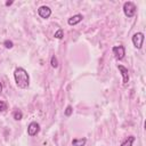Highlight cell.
<instances>
[{
	"instance_id": "3957f363",
	"label": "cell",
	"mask_w": 146,
	"mask_h": 146,
	"mask_svg": "<svg viewBox=\"0 0 146 146\" xmlns=\"http://www.w3.org/2000/svg\"><path fill=\"white\" fill-rule=\"evenodd\" d=\"M112 51H113V55L115 56L116 59L121 60L124 58V55H125V48L122 46V44H119V46H114L112 48Z\"/></svg>"
},
{
	"instance_id": "7c38bea8",
	"label": "cell",
	"mask_w": 146,
	"mask_h": 146,
	"mask_svg": "<svg viewBox=\"0 0 146 146\" xmlns=\"http://www.w3.org/2000/svg\"><path fill=\"white\" fill-rule=\"evenodd\" d=\"M54 36H55L56 39H63V36H64V31H63V29H58V30L55 32Z\"/></svg>"
},
{
	"instance_id": "5bb4252c",
	"label": "cell",
	"mask_w": 146,
	"mask_h": 146,
	"mask_svg": "<svg viewBox=\"0 0 146 146\" xmlns=\"http://www.w3.org/2000/svg\"><path fill=\"white\" fill-rule=\"evenodd\" d=\"M50 64H51V66H52L54 68L58 67V60H57V58H56L55 56L51 57V59H50Z\"/></svg>"
},
{
	"instance_id": "8fae6325",
	"label": "cell",
	"mask_w": 146,
	"mask_h": 146,
	"mask_svg": "<svg viewBox=\"0 0 146 146\" xmlns=\"http://www.w3.org/2000/svg\"><path fill=\"white\" fill-rule=\"evenodd\" d=\"M13 117H14L16 121L22 120V117H23V113H22V111H21V110H15V111L13 112Z\"/></svg>"
},
{
	"instance_id": "30bf717a",
	"label": "cell",
	"mask_w": 146,
	"mask_h": 146,
	"mask_svg": "<svg viewBox=\"0 0 146 146\" xmlns=\"http://www.w3.org/2000/svg\"><path fill=\"white\" fill-rule=\"evenodd\" d=\"M135 141V137L133 136H129L125 140H123L121 143V146H132V143Z\"/></svg>"
},
{
	"instance_id": "9c48e42d",
	"label": "cell",
	"mask_w": 146,
	"mask_h": 146,
	"mask_svg": "<svg viewBox=\"0 0 146 146\" xmlns=\"http://www.w3.org/2000/svg\"><path fill=\"white\" fill-rule=\"evenodd\" d=\"M87 143V139L83 137V138H74L72 140V145L73 146H84Z\"/></svg>"
},
{
	"instance_id": "4fadbf2b",
	"label": "cell",
	"mask_w": 146,
	"mask_h": 146,
	"mask_svg": "<svg viewBox=\"0 0 146 146\" xmlns=\"http://www.w3.org/2000/svg\"><path fill=\"white\" fill-rule=\"evenodd\" d=\"M3 46H5L7 49H10V48L14 47V43H13L11 40H5V41H3Z\"/></svg>"
},
{
	"instance_id": "ba28073f",
	"label": "cell",
	"mask_w": 146,
	"mask_h": 146,
	"mask_svg": "<svg viewBox=\"0 0 146 146\" xmlns=\"http://www.w3.org/2000/svg\"><path fill=\"white\" fill-rule=\"evenodd\" d=\"M83 19V16L81 15V14H76V15H73V16H71L68 19H67V24L68 25H76L78 23H80L81 21Z\"/></svg>"
},
{
	"instance_id": "2e32d148",
	"label": "cell",
	"mask_w": 146,
	"mask_h": 146,
	"mask_svg": "<svg viewBox=\"0 0 146 146\" xmlns=\"http://www.w3.org/2000/svg\"><path fill=\"white\" fill-rule=\"evenodd\" d=\"M7 110V104L2 100H0V112H5Z\"/></svg>"
},
{
	"instance_id": "9a60e30c",
	"label": "cell",
	"mask_w": 146,
	"mask_h": 146,
	"mask_svg": "<svg viewBox=\"0 0 146 146\" xmlns=\"http://www.w3.org/2000/svg\"><path fill=\"white\" fill-rule=\"evenodd\" d=\"M72 113H73V108H72V106H71V105L66 106V108H65V112H64V114H65L66 116H70V115H71Z\"/></svg>"
},
{
	"instance_id": "5b68a950",
	"label": "cell",
	"mask_w": 146,
	"mask_h": 146,
	"mask_svg": "<svg viewBox=\"0 0 146 146\" xmlns=\"http://www.w3.org/2000/svg\"><path fill=\"white\" fill-rule=\"evenodd\" d=\"M39 131H40V124H39L38 122L33 121V122H31V123L29 124V127H27V135H29L30 137L35 136Z\"/></svg>"
},
{
	"instance_id": "52a82bcc",
	"label": "cell",
	"mask_w": 146,
	"mask_h": 146,
	"mask_svg": "<svg viewBox=\"0 0 146 146\" xmlns=\"http://www.w3.org/2000/svg\"><path fill=\"white\" fill-rule=\"evenodd\" d=\"M117 68L122 75V81H123V84L125 86L128 82H129V71L127 67H124L123 65H117Z\"/></svg>"
},
{
	"instance_id": "e0dca14e",
	"label": "cell",
	"mask_w": 146,
	"mask_h": 146,
	"mask_svg": "<svg viewBox=\"0 0 146 146\" xmlns=\"http://www.w3.org/2000/svg\"><path fill=\"white\" fill-rule=\"evenodd\" d=\"M11 3H13V1H7V2H6V6H10Z\"/></svg>"
},
{
	"instance_id": "ac0fdd59",
	"label": "cell",
	"mask_w": 146,
	"mask_h": 146,
	"mask_svg": "<svg viewBox=\"0 0 146 146\" xmlns=\"http://www.w3.org/2000/svg\"><path fill=\"white\" fill-rule=\"evenodd\" d=\"M1 92H2V83L0 82V94H1Z\"/></svg>"
},
{
	"instance_id": "277c9868",
	"label": "cell",
	"mask_w": 146,
	"mask_h": 146,
	"mask_svg": "<svg viewBox=\"0 0 146 146\" xmlns=\"http://www.w3.org/2000/svg\"><path fill=\"white\" fill-rule=\"evenodd\" d=\"M144 34L141 32H137L132 35V43L133 46L137 48V49H140L141 46H143V42H144Z\"/></svg>"
},
{
	"instance_id": "8992f818",
	"label": "cell",
	"mask_w": 146,
	"mask_h": 146,
	"mask_svg": "<svg viewBox=\"0 0 146 146\" xmlns=\"http://www.w3.org/2000/svg\"><path fill=\"white\" fill-rule=\"evenodd\" d=\"M38 14H39V16H40L41 18L47 19V18H49L50 15H51V9H50L48 6H41V7L38 8Z\"/></svg>"
},
{
	"instance_id": "6da1fadb",
	"label": "cell",
	"mask_w": 146,
	"mask_h": 146,
	"mask_svg": "<svg viewBox=\"0 0 146 146\" xmlns=\"http://www.w3.org/2000/svg\"><path fill=\"white\" fill-rule=\"evenodd\" d=\"M14 79H15V82H16L17 87L21 88V89H25L30 84L29 73L23 67H17L15 70V72H14Z\"/></svg>"
},
{
	"instance_id": "7a4b0ae2",
	"label": "cell",
	"mask_w": 146,
	"mask_h": 146,
	"mask_svg": "<svg viewBox=\"0 0 146 146\" xmlns=\"http://www.w3.org/2000/svg\"><path fill=\"white\" fill-rule=\"evenodd\" d=\"M136 10H137V7L132 1H127L123 3V13L127 17H129V18L133 17L136 14Z\"/></svg>"
}]
</instances>
